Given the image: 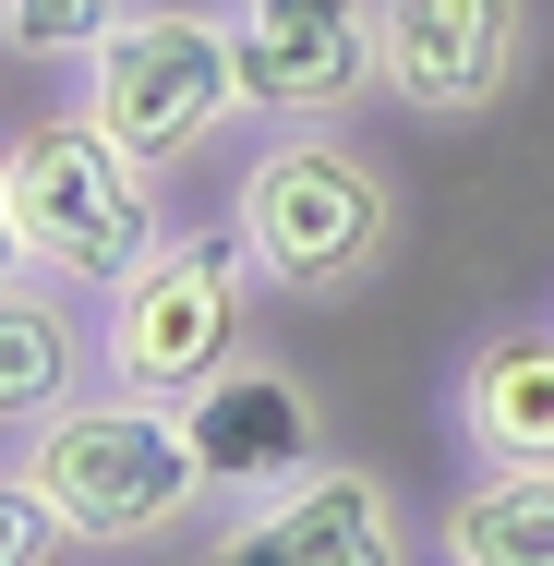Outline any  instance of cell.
Instances as JSON below:
<instances>
[{
    "instance_id": "8992f818",
    "label": "cell",
    "mask_w": 554,
    "mask_h": 566,
    "mask_svg": "<svg viewBox=\"0 0 554 566\" xmlns=\"http://www.w3.org/2000/svg\"><path fill=\"white\" fill-rule=\"evenodd\" d=\"M206 566H422V531L374 458L326 447L253 494H229L218 531H206Z\"/></svg>"
},
{
    "instance_id": "7c38bea8",
    "label": "cell",
    "mask_w": 554,
    "mask_h": 566,
    "mask_svg": "<svg viewBox=\"0 0 554 566\" xmlns=\"http://www.w3.org/2000/svg\"><path fill=\"white\" fill-rule=\"evenodd\" d=\"M446 566H554V470H470L435 518Z\"/></svg>"
},
{
    "instance_id": "30bf717a",
    "label": "cell",
    "mask_w": 554,
    "mask_h": 566,
    "mask_svg": "<svg viewBox=\"0 0 554 566\" xmlns=\"http://www.w3.org/2000/svg\"><path fill=\"white\" fill-rule=\"evenodd\" d=\"M446 434L470 470H554V314H506L458 349Z\"/></svg>"
},
{
    "instance_id": "3957f363",
    "label": "cell",
    "mask_w": 554,
    "mask_h": 566,
    "mask_svg": "<svg viewBox=\"0 0 554 566\" xmlns=\"http://www.w3.org/2000/svg\"><path fill=\"white\" fill-rule=\"evenodd\" d=\"M12 470L61 506V531L85 543V555H157L169 531H194L206 518V470H194V434H181V410H157V398H73L61 422H36V434H12Z\"/></svg>"
},
{
    "instance_id": "ba28073f",
    "label": "cell",
    "mask_w": 554,
    "mask_h": 566,
    "mask_svg": "<svg viewBox=\"0 0 554 566\" xmlns=\"http://www.w3.org/2000/svg\"><path fill=\"white\" fill-rule=\"evenodd\" d=\"M531 73V0H386V109L494 120Z\"/></svg>"
},
{
    "instance_id": "277c9868",
    "label": "cell",
    "mask_w": 554,
    "mask_h": 566,
    "mask_svg": "<svg viewBox=\"0 0 554 566\" xmlns=\"http://www.w3.org/2000/svg\"><path fill=\"white\" fill-rule=\"evenodd\" d=\"M73 97L109 120V145H133L157 181H181L194 157H218L229 133L253 120L229 12H206V0H133L109 36L73 61Z\"/></svg>"
},
{
    "instance_id": "9c48e42d",
    "label": "cell",
    "mask_w": 554,
    "mask_h": 566,
    "mask_svg": "<svg viewBox=\"0 0 554 566\" xmlns=\"http://www.w3.org/2000/svg\"><path fill=\"white\" fill-rule=\"evenodd\" d=\"M181 434H194V470H206L218 494H253V482L326 458V410H314V386H302L278 349L253 338L229 374H206V386L181 398Z\"/></svg>"
},
{
    "instance_id": "5bb4252c",
    "label": "cell",
    "mask_w": 554,
    "mask_h": 566,
    "mask_svg": "<svg viewBox=\"0 0 554 566\" xmlns=\"http://www.w3.org/2000/svg\"><path fill=\"white\" fill-rule=\"evenodd\" d=\"M61 555H85V543L61 531V506H49L36 482L0 458V566H61Z\"/></svg>"
},
{
    "instance_id": "7a4b0ae2",
    "label": "cell",
    "mask_w": 554,
    "mask_h": 566,
    "mask_svg": "<svg viewBox=\"0 0 554 566\" xmlns=\"http://www.w3.org/2000/svg\"><path fill=\"white\" fill-rule=\"evenodd\" d=\"M0 181H12V229H24V265L36 277H61V290H85V302H109L121 277L169 241V193H157V169L109 145V120L85 109H36L0 133Z\"/></svg>"
},
{
    "instance_id": "6da1fadb",
    "label": "cell",
    "mask_w": 554,
    "mask_h": 566,
    "mask_svg": "<svg viewBox=\"0 0 554 566\" xmlns=\"http://www.w3.org/2000/svg\"><path fill=\"white\" fill-rule=\"evenodd\" d=\"M229 229L253 253V277L278 302H362L386 265H398V229H410V193L374 145H349L337 120H290L241 157L229 181Z\"/></svg>"
},
{
    "instance_id": "8fae6325",
    "label": "cell",
    "mask_w": 554,
    "mask_h": 566,
    "mask_svg": "<svg viewBox=\"0 0 554 566\" xmlns=\"http://www.w3.org/2000/svg\"><path fill=\"white\" fill-rule=\"evenodd\" d=\"M97 386H109L97 302L61 290V277H36V265H12L0 277V434H36L73 398H97Z\"/></svg>"
},
{
    "instance_id": "2e32d148",
    "label": "cell",
    "mask_w": 554,
    "mask_h": 566,
    "mask_svg": "<svg viewBox=\"0 0 554 566\" xmlns=\"http://www.w3.org/2000/svg\"><path fill=\"white\" fill-rule=\"evenodd\" d=\"M0 61H12V49H0Z\"/></svg>"
},
{
    "instance_id": "9a60e30c",
    "label": "cell",
    "mask_w": 554,
    "mask_h": 566,
    "mask_svg": "<svg viewBox=\"0 0 554 566\" xmlns=\"http://www.w3.org/2000/svg\"><path fill=\"white\" fill-rule=\"evenodd\" d=\"M24 265V229H12V181H0V277Z\"/></svg>"
},
{
    "instance_id": "5b68a950",
    "label": "cell",
    "mask_w": 554,
    "mask_h": 566,
    "mask_svg": "<svg viewBox=\"0 0 554 566\" xmlns=\"http://www.w3.org/2000/svg\"><path fill=\"white\" fill-rule=\"evenodd\" d=\"M265 302H278V290L253 277V253H241V229H229V218H169V241L97 302L109 386H121V398L181 410L206 374H229V361L253 349V314H265Z\"/></svg>"
},
{
    "instance_id": "52a82bcc",
    "label": "cell",
    "mask_w": 554,
    "mask_h": 566,
    "mask_svg": "<svg viewBox=\"0 0 554 566\" xmlns=\"http://www.w3.org/2000/svg\"><path fill=\"white\" fill-rule=\"evenodd\" d=\"M241 49V97L265 133L349 120L386 97V0H218Z\"/></svg>"
},
{
    "instance_id": "4fadbf2b",
    "label": "cell",
    "mask_w": 554,
    "mask_h": 566,
    "mask_svg": "<svg viewBox=\"0 0 554 566\" xmlns=\"http://www.w3.org/2000/svg\"><path fill=\"white\" fill-rule=\"evenodd\" d=\"M133 0H0V49L12 61H49V73H73L97 36H109Z\"/></svg>"
}]
</instances>
